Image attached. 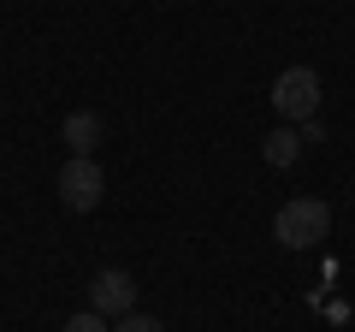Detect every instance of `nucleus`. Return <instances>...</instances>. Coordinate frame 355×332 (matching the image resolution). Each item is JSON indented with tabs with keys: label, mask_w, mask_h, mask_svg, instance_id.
Returning a JSON list of instances; mask_svg holds the SVG:
<instances>
[{
	"label": "nucleus",
	"mask_w": 355,
	"mask_h": 332,
	"mask_svg": "<svg viewBox=\"0 0 355 332\" xmlns=\"http://www.w3.org/2000/svg\"><path fill=\"white\" fill-rule=\"evenodd\" d=\"M326 231H331V208L320 202V196H296V202H284L279 214H272V238H279L284 249H314Z\"/></svg>",
	"instance_id": "1"
},
{
	"label": "nucleus",
	"mask_w": 355,
	"mask_h": 332,
	"mask_svg": "<svg viewBox=\"0 0 355 332\" xmlns=\"http://www.w3.org/2000/svg\"><path fill=\"white\" fill-rule=\"evenodd\" d=\"M272 107L284 113V125H308L320 119V72L314 65H291L272 77Z\"/></svg>",
	"instance_id": "2"
},
{
	"label": "nucleus",
	"mask_w": 355,
	"mask_h": 332,
	"mask_svg": "<svg viewBox=\"0 0 355 332\" xmlns=\"http://www.w3.org/2000/svg\"><path fill=\"white\" fill-rule=\"evenodd\" d=\"M101 190H107V179H101V166H95V154H71L60 166V202L71 214H89V208L101 202Z\"/></svg>",
	"instance_id": "3"
},
{
	"label": "nucleus",
	"mask_w": 355,
	"mask_h": 332,
	"mask_svg": "<svg viewBox=\"0 0 355 332\" xmlns=\"http://www.w3.org/2000/svg\"><path fill=\"white\" fill-rule=\"evenodd\" d=\"M89 308L107 320H125L137 315V279H130L125 267H101L95 279H89Z\"/></svg>",
	"instance_id": "4"
},
{
	"label": "nucleus",
	"mask_w": 355,
	"mask_h": 332,
	"mask_svg": "<svg viewBox=\"0 0 355 332\" xmlns=\"http://www.w3.org/2000/svg\"><path fill=\"white\" fill-rule=\"evenodd\" d=\"M101 137H107V125H101V113H89V107H83V113H65V125H60V142L71 154H95Z\"/></svg>",
	"instance_id": "5"
},
{
	"label": "nucleus",
	"mask_w": 355,
	"mask_h": 332,
	"mask_svg": "<svg viewBox=\"0 0 355 332\" xmlns=\"http://www.w3.org/2000/svg\"><path fill=\"white\" fill-rule=\"evenodd\" d=\"M308 142H302V131L296 125H279V131H266L261 137V154H266V166H296V154H302Z\"/></svg>",
	"instance_id": "6"
},
{
	"label": "nucleus",
	"mask_w": 355,
	"mask_h": 332,
	"mask_svg": "<svg viewBox=\"0 0 355 332\" xmlns=\"http://www.w3.org/2000/svg\"><path fill=\"white\" fill-rule=\"evenodd\" d=\"M60 332H113V320H107V315H95V308H83V315H71Z\"/></svg>",
	"instance_id": "7"
},
{
	"label": "nucleus",
	"mask_w": 355,
	"mask_h": 332,
	"mask_svg": "<svg viewBox=\"0 0 355 332\" xmlns=\"http://www.w3.org/2000/svg\"><path fill=\"white\" fill-rule=\"evenodd\" d=\"M113 332H166L154 315H125V320H113Z\"/></svg>",
	"instance_id": "8"
}]
</instances>
